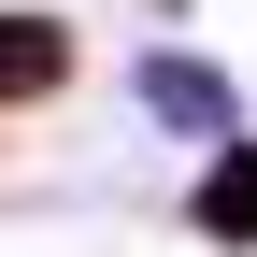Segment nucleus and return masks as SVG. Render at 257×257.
I'll use <instances>...</instances> for the list:
<instances>
[{
    "label": "nucleus",
    "instance_id": "3",
    "mask_svg": "<svg viewBox=\"0 0 257 257\" xmlns=\"http://www.w3.org/2000/svg\"><path fill=\"white\" fill-rule=\"evenodd\" d=\"M72 72H86V43H72V15H0V114H29V100H57Z\"/></svg>",
    "mask_w": 257,
    "mask_h": 257
},
{
    "label": "nucleus",
    "instance_id": "2",
    "mask_svg": "<svg viewBox=\"0 0 257 257\" xmlns=\"http://www.w3.org/2000/svg\"><path fill=\"white\" fill-rule=\"evenodd\" d=\"M186 243H214V257H257V128L200 143V172H186Z\"/></svg>",
    "mask_w": 257,
    "mask_h": 257
},
{
    "label": "nucleus",
    "instance_id": "1",
    "mask_svg": "<svg viewBox=\"0 0 257 257\" xmlns=\"http://www.w3.org/2000/svg\"><path fill=\"white\" fill-rule=\"evenodd\" d=\"M128 100H143L172 143H229L243 128V86L214 72V57H186V43H157V57H128Z\"/></svg>",
    "mask_w": 257,
    "mask_h": 257
}]
</instances>
